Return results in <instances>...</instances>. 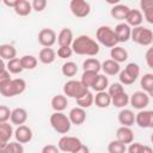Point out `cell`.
<instances>
[{"mask_svg": "<svg viewBox=\"0 0 153 153\" xmlns=\"http://www.w3.org/2000/svg\"><path fill=\"white\" fill-rule=\"evenodd\" d=\"M71 48L73 53L85 56H96L100 49L97 41H94L87 35H80L76 38H74Z\"/></svg>", "mask_w": 153, "mask_h": 153, "instance_id": "obj_1", "label": "cell"}, {"mask_svg": "<svg viewBox=\"0 0 153 153\" xmlns=\"http://www.w3.org/2000/svg\"><path fill=\"white\" fill-rule=\"evenodd\" d=\"M26 88V82L22 78H16L6 81L5 84L0 85V93L4 97L11 98L14 96L22 94Z\"/></svg>", "mask_w": 153, "mask_h": 153, "instance_id": "obj_2", "label": "cell"}, {"mask_svg": "<svg viewBox=\"0 0 153 153\" xmlns=\"http://www.w3.org/2000/svg\"><path fill=\"white\" fill-rule=\"evenodd\" d=\"M96 38H97L98 44L100 43L102 45H104L106 48H114L118 43L117 38H116V35L114 32V29H111L110 26H106V25L99 26L97 29Z\"/></svg>", "mask_w": 153, "mask_h": 153, "instance_id": "obj_3", "label": "cell"}, {"mask_svg": "<svg viewBox=\"0 0 153 153\" xmlns=\"http://www.w3.org/2000/svg\"><path fill=\"white\" fill-rule=\"evenodd\" d=\"M130 39L140 45L148 47L153 42V32L151 29L145 26H136L131 29L130 32Z\"/></svg>", "mask_w": 153, "mask_h": 153, "instance_id": "obj_4", "label": "cell"}, {"mask_svg": "<svg viewBox=\"0 0 153 153\" xmlns=\"http://www.w3.org/2000/svg\"><path fill=\"white\" fill-rule=\"evenodd\" d=\"M50 124L54 128L55 131H57L59 134H67L71 130V121L68 118L67 115H65L63 112H53L50 115Z\"/></svg>", "mask_w": 153, "mask_h": 153, "instance_id": "obj_5", "label": "cell"}, {"mask_svg": "<svg viewBox=\"0 0 153 153\" xmlns=\"http://www.w3.org/2000/svg\"><path fill=\"white\" fill-rule=\"evenodd\" d=\"M120 78V84L122 85H131L136 81V79L140 75V67L137 63L130 62L128 63L123 71H120L118 73Z\"/></svg>", "mask_w": 153, "mask_h": 153, "instance_id": "obj_6", "label": "cell"}, {"mask_svg": "<svg viewBox=\"0 0 153 153\" xmlns=\"http://www.w3.org/2000/svg\"><path fill=\"white\" fill-rule=\"evenodd\" d=\"M88 92V88L85 87L79 80H68L63 85V94L69 98H81Z\"/></svg>", "mask_w": 153, "mask_h": 153, "instance_id": "obj_7", "label": "cell"}, {"mask_svg": "<svg viewBox=\"0 0 153 153\" xmlns=\"http://www.w3.org/2000/svg\"><path fill=\"white\" fill-rule=\"evenodd\" d=\"M69 10L74 17L85 18L91 12V5L85 0H72L69 2Z\"/></svg>", "mask_w": 153, "mask_h": 153, "instance_id": "obj_8", "label": "cell"}, {"mask_svg": "<svg viewBox=\"0 0 153 153\" xmlns=\"http://www.w3.org/2000/svg\"><path fill=\"white\" fill-rule=\"evenodd\" d=\"M81 145V141L79 137L75 136H62L59 142H57V148L62 152H67V153H72L73 151H75L79 146Z\"/></svg>", "mask_w": 153, "mask_h": 153, "instance_id": "obj_9", "label": "cell"}, {"mask_svg": "<svg viewBox=\"0 0 153 153\" xmlns=\"http://www.w3.org/2000/svg\"><path fill=\"white\" fill-rule=\"evenodd\" d=\"M129 103L134 109L145 110L149 104V96L143 91H136L129 97Z\"/></svg>", "mask_w": 153, "mask_h": 153, "instance_id": "obj_10", "label": "cell"}, {"mask_svg": "<svg viewBox=\"0 0 153 153\" xmlns=\"http://www.w3.org/2000/svg\"><path fill=\"white\" fill-rule=\"evenodd\" d=\"M56 32L53 29L45 27L38 32V43L44 48H51L56 43Z\"/></svg>", "mask_w": 153, "mask_h": 153, "instance_id": "obj_11", "label": "cell"}, {"mask_svg": "<svg viewBox=\"0 0 153 153\" xmlns=\"http://www.w3.org/2000/svg\"><path fill=\"white\" fill-rule=\"evenodd\" d=\"M135 123L140 128H153V111L140 110L135 115Z\"/></svg>", "mask_w": 153, "mask_h": 153, "instance_id": "obj_12", "label": "cell"}, {"mask_svg": "<svg viewBox=\"0 0 153 153\" xmlns=\"http://www.w3.org/2000/svg\"><path fill=\"white\" fill-rule=\"evenodd\" d=\"M14 137L17 140V142L19 143H27L32 140V130L30 127L25 126V124H22V126H18V128L14 130Z\"/></svg>", "mask_w": 153, "mask_h": 153, "instance_id": "obj_13", "label": "cell"}, {"mask_svg": "<svg viewBox=\"0 0 153 153\" xmlns=\"http://www.w3.org/2000/svg\"><path fill=\"white\" fill-rule=\"evenodd\" d=\"M114 32L116 35L117 42L121 43H126L130 39V32H131V27L129 25H127L126 23H120L115 26Z\"/></svg>", "mask_w": 153, "mask_h": 153, "instance_id": "obj_14", "label": "cell"}, {"mask_svg": "<svg viewBox=\"0 0 153 153\" xmlns=\"http://www.w3.org/2000/svg\"><path fill=\"white\" fill-rule=\"evenodd\" d=\"M116 140L127 146L134 141V131L130 129V127L121 126L116 131Z\"/></svg>", "mask_w": 153, "mask_h": 153, "instance_id": "obj_15", "label": "cell"}, {"mask_svg": "<svg viewBox=\"0 0 153 153\" xmlns=\"http://www.w3.org/2000/svg\"><path fill=\"white\" fill-rule=\"evenodd\" d=\"M68 118L71 121V124L80 126L86 120V111H85V109H81L79 106H75V108L71 109V111L68 114Z\"/></svg>", "mask_w": 153, "mask_h": 153, "instance_id": "obj_16", "label": "cell"}, {"mask_svg": "<svg viewBox=\"0 0 153 153\" xmlns=\"http://www.w3.org/2000/svg\"><path fill=\"white\" fill-rule=\"evenodd\" d=\"M10 121L12 124L22 126L27 121V111L24 108H16L11 111Z\"/></svg>", "mask_w": 153, "mask_h": 153, "instance_id": "obj_17", "label": "cell"}, {"mask_svg": "<svg viewBox=\"0 0 153 153\" xmlns=\"http://www.w3.org/2000/svg\"><path fill=\"white\" fill-rule=\"evenodd\" d=\"M13 128H12V124L5 122V123H0V148H2L4 146H6L12 135H13Z\"/></svg>", "mask_w": 153, "mask_h": 153, "instance_id": "obj_18", "label": "cell"}, {"mask_svg": "<svg viewBox=\"0 0 153 153\" xmlns=\"http://www.w3.org/2000/svg\"><path fill=\"white\" fill-rule=\"evenodd\" d=\"M56 41L60 44V47H71L73 43V31L69 27H63L61 29V31L59 32V35L56 36Z\"/></svg>", "mask_w": 153, "mask_h": 153, "instance_id": "obj_19", "label": "cell"}, {"mask_svg": "<svg viewBox=\"0 0 153 153\" xmlns=\"http://www.w3.org/2000/svg\"><path fill=\"white\" fill-rule=\"evenodd\" d=\"M124 20H126L127 25L136 27V26H141V24L143 22V17H142V13L140 10H130Z\"/></svg>", "mask_w": 153, "mask_h": 153, "instance_id": "obj_20", "label": "cell"}, {"mask_svg": "<svg viewBox=\"0 0 153 153\" xmlns=\"http://www.w3.org/2000/svg\"><path fill=\"white\" fill-rule=\"evenodd\" d=\"M118 122L122 127H131L135 123V114L129 109H122L118 112Z\"/></svg>", "mask_w": 153, "mask_h": 153, "instance_id": "obj_21", "label": "cell"}, {"mask_svg": "<svg viewBox=\"0 0 153 153\" xmlns=\"http://www.w3.org/2000/svg\"><path fill=\"white\" fill-rule=\"evenodd\" d=\"M50 105H51V108L55 112H62L68 105L67 97L65 94H56L51 98Z\"/></svg>", "mask_w": 153, "mask_h": 153, "instance_id": "obj_22", "label": "cell"}, {"mask_svg": "<svg viewBox=\"0 0 153 153\" xmlns=\"http://www.w3.org/2000/svg\"><path fill=\"white\" fill-rule=\"evenodd\" d=\"M129 11H130V8H129L127 5L116 4V5H114V7L111 8L110 14H111L112 18H115V19H117V20H124Z\"/></svg>", "mask_w": 153, "mask_h": 153, "instance_id": "obj_23", "label": "cell"}, {"mask_svg": "<svg viewBox=\"0 0 153 153\" xmlns=\"http://www.w3.org/2000/svg\"><path fill=\"white\" fill-rule=\"evenodd\" d=\"M105 75H116L120 73L121 71V67H120V63L115 62L114 60L109 59V60H105L103 63H102V68H100Z\"/></svg>", "mask_w": 153, "mask_h": 153, "instance_id": "obj_24", "label": "cell"}, {"mask_svg": "<svg viewBox=\"0 0 153 153\" xmlns=\"http://www.w3.org/2000/svg\"><path fill=\"white\" fill-rule=\"evenodd\" d=\"M93 103L96 104L97 108L105 109V108H108L111 104V97L105 91L97 92L96 96H93Z\"/></svg>", "mask_w": 153, "mask_h": 153, "instance_id": "obj_25", "label": "cell"}, {"mask_svg": "<svg viewBox=\"0 0 153 153\" xmlns=\"http://www.w3.org/2000/svg\"><path fill=\"white\" fill-rule=\"evenodd\" d=\"M56 59V53L51 48H43L38 53V60L43 65H50L55 61Z\"/></svg>", "mask_w": 153, "mask_h": 153, "instance_id": "obj_26", "label": "cell"}, {"mask_svg": "<svg viewBox=\"0 0 153 153\" xmlns=\"http://www.w3.org/2000/svg\"><path fill=\"white\" fill-rule=\"evenodd\" d=\"M14 12L20 16V17H26L31 13L32 7H31V2L27 0H17V4L14 6Z\"/></svg>", "mask_w": 153, "mask_h": 153, "instance_id": "obj_27", "label": "cell"}, {"mask_svg": "<svg viewBox=\"0 0 153 153\" xmlns=\"http://www.w3.org/2000/svg\"><path fill=\"white\" fill-rule=\"evenodd\" d=\"M110 56H111V60H114L117 63H121V62L127 61V59H128V51L124 48L116 45V47L111 48Z\"/></svg>", "mask_w": 153, "mask_h": 153, "instance_id": "obj_28", "label": "cell"}, {"mask_svg": "<svg viewBox=\"0 0 153 153\" xmlns=\"http://www.w3.org/2000/svg\"><path fill=\"white\" fill-rule=\"evenodd\" d=\"M140 86L143 90V92H146L148 96H152L153 94V74L152 73L143 74L140 80Z\"/></svg>", "mask_w": 153, "mask_h": 153, "instance_id": "obj_29", "label": "cell"}, {"mask_svg": "<svg viewBox=\"0 0 153 153\" xmlns=\"http://www.w3.org/2000/svg\"><path fill=\"white\" fill-rule=\"evenodd\" d=\"M17 56V49L12 45V44H1L0 45V59L2 60H12Z\"/></svg>", "mask_w": 153, "mask_h": 153, "instance_id": "obj_30", "label": "cell"}, {"mask_svg": "<svg viewBox=\"0 0 153 153\" xmlns=\"http://www.w3.org/2000/svg\"><path fill=\"white\" fill-rule=\"evenodd\" d=\"M140 7L143 11L142 17H145L149 24H153V0H142L140 2Z\"/></svg>", "mask_w": 153, "mask_h": 153, "instance_id": "obj_31", "label": "cell"}, {"mask_svg": "<svg viewBox=\"0 0 153 153\" xmlns=\"http://www.w3.org/2000/svg\"><path fill=\"white\" fill-rule=\"evenodd\" d=\"M102 68V63L99 62V60L94 59V57H88L82 62V69L84 71H90V72H96L99 73Z\"/></svg>", "mask_w": 153, "mask_h": 153, "instance_id": "obj_32", "label": "cell"}, {"mask_svg": "<svg viewBox=\"0 0 153 153\" xmlns=\"http://www.w3.org/2000/svg\"><path fill=\"white\" fill-rule=\"evenodd\" d=\"M98 74H99V73H96V72L84 71V73H82V75H81L80 82H81L85 87L90 88V87H92V85L94 84V81H96V79H97V76H98Z\"/></svg>", "mask_w": 153, "mask_h": 153, "instance_id": "obj_33", "label": "cell"}, {"mask_svg": "<svg viewBox=\"0 0 153 153\" xmlns=\"http://www.w3.org/2000/svg\"><path fill=\"white\" fill-rule=\"evenodd\" d=\"M109 86V80H108V76H105V74H98L94 84L92 85V90L96 91V92H102V91H105V88Z\"/></svg>", "mask_w": 153, "mask_h": 153, "instance_id": "obj_34", "label": "cell"}, {"mask_svg": "<svg viewBox=\"0 0 153 153\" xmlns=\"http://www.w3.org/2000/svg\"><path fill=\"white\" fill-rule=\"evenodd\" d=\"M129 103V96L126 92H122L115 97L111 98V104L115 108H120V109H124L126 105H128Z\"/></svg>", "mask_w": 153, "mask_h": 153, "instance_id": "obj_35", "label": "cell"}, {"mask_svg": "<svg viewBox=\"0 0 153 153\" xmlns=\"http://www.w3.org/2000/svg\"><path fill=\"white\" fill-rule=\"evenodd\" d=\"M20 63H22V67L23 69H35L38 61H37V57H35L33 55H24L20 57Z\"/></svg>", "mask_w": 153, "mask_h": 153, "instance_id": "obj_36", "label": "cell"}, {"mask_svg": "<svg viewBox=\"0 0 153 153\" xmlns=\"http://www.w3.org/2000/svg\"><path fill=\"white\" fill-rule=\"evenodd\" d=\"M61 72L65 76H68V78H72L74 76L76 73H78V66L75 62L73 61H67L62 65L61 67Z\"/></svg>", "mask_w": 153, "mask_h": 153, "instance_id": "obj_37", "label": "cell"}, {"mask_svg": "<svg viewBox=\"0 0 153 153\" xmlns=\"http://www.w3.org/2000/svg\"><path fill=\"white\" fill-rule=\"evenodd\" d=\"M6 69L10 72V74H19V73H22L24 71L23 67H22L19 57H14V59L10 60L7 62V65H6Z\"/></svg>", "mask_w": 153, "mask_h": 153, "instance_id": "obj_38", "label": "cell"}, {"mask_svg": "<svg viewBox=\"0 0 153 153\" xmlns=\"http://www.w3.org/2000/svg\"><path fill=\"white\" fill-rule=\"evenodd\" d=\"M0 153H24V147L17 141L8 142L6 146L0 148Z\"/></svg>", "mask_w": 153, "mask_h": 153, "instance_id": "obj_39", "label": "cell"}, {"mask_svg": "<svg viewBox=\"0 0 153 153\" xmlns=\"http://www.w3.org/2000/svg\"><path fill=\"white\" fill-rule=\"evenodd\" d=\"M75 102H76V105L79 106V108H81V109H87V108H90L92 104H93V94H92V92H87L85 96H82L81 98H78V99H75Z\"/></svg>", "mask_w": 153, "mask_h": 153, "instance_id": "obj_40", "label": "cell"}, {"mask_svg": "<svg viewBox=\"0 0 153 153\" xmlns=\"http://www.w3.org/2000/svg\"><path fill=\"white\" fill-rule=\"evenodd\" d=\"M126 151H127V146L123 145L122 142L117 141V140H112L108 145V152L109 153H126Z\"/></svg>", "mask_w": 153, "mask_h": 153, "instance_id": "obj_41", "label": "cell"}, {"mask_svg": "<svg viewBox=\"0 0 153 153\" xmlns=\"http://www.w3.org/2000/svg\"><path fill=\"white\" fill-rule=\"evenodd\" d=\"M122 92H124V87L120 82H114V84H111V85L108 86V94L111 98L115 97V96H117V94H120V93H122Z\"/></svg>", "mask_w": 153, "mask_h": 153, "instance_id": "obj_42", "label": "cell"}, {"mask_svg": "<svg viewBox=\"0 0 153 153\" xmlns=\"http://www.w3.org/2000/svg\"><path fill=\"white\" fill-rule=\"evenodd\" d=\"M11 110L6 105H0V123H5L10 120Z\"/></svg>", "mask_w": 153, "mask_h": 153, "instance_id": "obj_43", "label": "cell"}, {"mask_svg": "<svg viewBox=\"0 0 153 153\" xmlns=\"http://www.w3.org/2000/svg\"><path fill=\"white\" fill-rule=\"evenodd\" d=\"M73 54V50L71 47H60L57 49V56L60 59H68Z\"/></svg>", "mask_w": 153, "mask_h": 153, "instance_id": "obj_44", "label": "cell"}, {"mask_svg": "<svg viewBox=\"0 0 153 153\" xmlns=\"http://www.w3.org/2000/svg\"><path fill=\"white\" fill-rule=\"evenodd\" d=\"M143 148H145V145L140 143V142H131L129 143V147L127 148L128 153H143Z\"/></svg>", "mask_w": 153, "mask_h": 153, "instance_id": "obj_45", "label": "cell"}, {"mask_svg": "<svg viewBox=\"0 0 153 153\" xmlns=\"http://www.w3.org/2000/svg\"><path fill=\"white\" fill-rule=\"evenodd\" d=\"M31 7L36 12H42L47 7V0H33L31 2Z\"/></svg>", "mask_w": 153, "mask_h": 153, "instance_id": "obj_46", "label": "cell"}, {"mask_svg": "<svg viewBox=\"0 0 153 153\" xmlns=\"http://www.w3.org/2000/svg\"><path fill=\"white\" fill-rule=\"evenodd\" d=\"M41 153H60V149L57 148V146L49 143V145L43 146V148H42V152H41Z\"/></svg>", "mask_w": 153, "mask_h": 153, "instance_id": "obj_47", "label": "cell"}, {"mask_svg": "<svg viewBox=\"0 0 153 153\" xmlns=\"http://www.w3.org/2000/svg\"><path fill=\"white\" fill-rule=\"evenodd\" d=\"M145 57H146V62H147L148 67L149 68H153V49L152 48H148Z\"/></svg>", "mask_w": 153, "mask_h": 153, "instance_id": "obj_48", "label": "cell"}, {"mask_svg": "<svg viewBox=\"0 0 153 153\" xmlns=\"http://www.w3.org/2000/svg\"><path fill=\"white\" fill-rule=\"evenodd\" d=\"M12 78H11V74H10V72L7 71V69H5V71H2L1 73H0V85H2V84H5L6 81H8V80H11Z\"/></svg>", "mask_w": 153, "mask_h": 153, "instance_id": "obj_49", "label": "cell"}, {"mask_svg": "<svg viewBox=\"0 0 153 153\" xmlns=\"http://www.w3.org/2000/svg\"><path fill=\"white\" fill-rule=\"evenodd\" d=\"M72 153H90V148L86 146V145H80L75 151H73Z\"/></svg>", "mask_w": 153, "mask_h": 153, "instance_id": "obj_50", "label": "cell"}, {"mask_svg": "<svg viewBox=\"0 0 153 153\" xmlns=\"http://www.w3.org/2000/svg\"><path fill=\"white\" fill-rule=\"evenodd\" d=\"M4 4H5L7 7L14 8V6H16V4H17V0H4Z\"/></svg>", "mask_w": 153, "mask_h": 153, "instance_id": "obj_51", "label": "cell"}, {"mask_svg": "<svg viewBox=\"0 0 153 153\" xmlns=\"http://www.w3.org/2000/svg\"><path fill=\"white\" fill-rule=\"evenodd\" d=\"M5 69H6V65H5L4 60H2V59H0V73H1L2 71H5Z\"/></svg>", "mask_w": 153, "mask_h": 153, "instance_id": "obj_52", "label": "cell"}]
</instances>
